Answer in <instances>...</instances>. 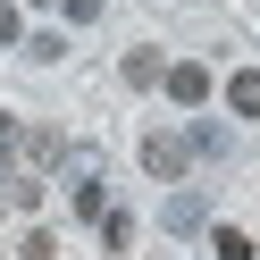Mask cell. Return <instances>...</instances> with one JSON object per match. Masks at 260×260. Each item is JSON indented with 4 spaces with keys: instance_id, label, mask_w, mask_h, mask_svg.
Instances as JSON below:
<instances>
[{
    "instance_id": "cell-9",
    "label": "cell",
    "mask_w": 260,
    "mask_h": 260,
    "mask_svg": "<svg viewBox=\"0 0 260 260\" xmlns=\"http://www.w3.org/2000/svg\"><path fill=\"white\" fill-rule=\"evenodd\" d=\"M34 9H59V0H34Z\"/></svg>"
},
{
    "instance_id": "cell-5",
    "label": "cell",
    "mask_w": 260,
    "mask_h": 260,
    "mask_svg": "<svg viewBox=\"0 0 260 260\" xmlns=\"http://www.w3.org/2000/svg\"><path fill=\"white\" fill-rule=\"evenodd\" d=\"M92 226H101V243H118V252H126V235H135V218H126V210H101Z\"/></svg>"
},
{
    "instance_id": "cell-2",
    "label": "cell",
    "mask_w": 260,
    "mask_h": 260,
    "mask_svg": "<svg viewBox=\"0 0 260 260\" xmlns=\"http://www.w3.org/2000/svg\"><path fill=\"white\" fill-rule=\"evenodd\" d=\"M159 84H168V92H176L185 109H193V101H210V68H168Z\"/></svg>"
},
{
    "instance_id": "cell-6",
    "label": "cell",
    "mask_w": 260,
    "mask_h": 260,
    "mask_svg": "<svg viewBox=\"0 0 260 260\" xmlns=\"http://www.w3.org/2000/svg\"><path fill=\"white\" fill-rule=\"evenodd\" d=\"M210 243H218V260H252V235H243V226H218Z\"/></svg>"
},
{
    "instance_id": "cell-8",
    "label": "cell",
    "mask_w": 260,
    "mask_h": 260,
    "mask_svg": "<svg viewBox=\"0 0 260 260\" xmlns=\"http://www.w3.org/2000/svg\"><path fill=\"white\" fill-rule=\"evenodd\" d=\"M9 143H17V118H9V109H0V151H9Z\"/></svg>"
},
{
    "instance_id": "cell-1",
    "label": "cell",
    "mask_w": 260,
    "mask_h": 260,
    "mask_svg": "<svg viewBox=\"0 0 260 260\" xmlns=\"http://www.w3.org/2000/svg\"><path fill=\"white\" fill-rule=\"evenodd\" d=\"M185 159H193L185 135H151V143H143V168H151V176H185Z\"/></svg>"
},
{
    "instance_id": "cell-4",
    "label": "cell",
    "mask_w": 260,
    "mask_h": 260,
    "mask_svg": "<svg viewBox=\"0 0 260 260\" xmlns=\"http://www.w3.org/2000/svg\"><path fill=\"white\" fill-rule=\"evenodd\" d=\"M159 76H168V59H159V51H135V59H126V84H159Z\"/></svg>"
},
{
    "instance_id": "cell-7",
    "label": "cell",
    "mask_w": 260,
    "mask_h": 260,
    "mask_svg": "<svg viewBox=\"0 0 260 260\" xmlns=\"http://www.w3.org/2000/svg\"><path fill=\"white\" fill-rule=\"evenodd\" d=\"M0 42H17V9H9V0H0Z\"/></svg>"
},
{
    "instance_id": "cell-3",
    "label": "cell",
    "mask_w": 260,
    "mask_h": 260,
    "mask_svg": "<svg viewBox=\"0 0 260 260\" xmlns=\"http://www.w3.org/2000/svg\"><path fill=\"white\" fill-rule=\"evenodd\" d=\"M226 101H235L243 118H260V68H235V76H226Z\"/></svg>"
}]
</instances>
